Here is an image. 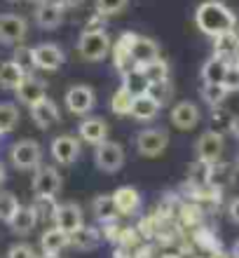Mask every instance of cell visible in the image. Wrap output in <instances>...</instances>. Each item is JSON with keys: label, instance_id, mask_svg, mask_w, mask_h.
Here are the masks:
<instances>
[{"label": "cell", "instance_id": "obj_1", "mask_svg": "<svg viewBox=\"0 0 239 258\" xmlns=\"http://www.w3.org/2000/svg\"><path fill=\"white\" fill-rule=\"evenodd\" d=\"M195 24H197V28L202 33L218 38V35L232 33L237 19H234L232 10L225 3H220V0H204L197 7V12H195Z\"/></svg>", "mask_w": 239, "mask_h": 258}, {"label": "cell", "instance_id": "obj_2", "mask_svg": "<svg viewBox=\"0 0 239 258\" xmlns=\"http://www.w3.org/2000/svg\"><path fill=\"white\" fill-rule=\"evenodd\" d=\"M110 35L106 31H82L77 40V54L85 61H103L110 54Z\"/></svg>", "mask_w": 239, "mask_h": 258}, {"label": "cell", "instance_id": "obj_3", "mask_svg": "<svg viewBox=\"0 0 239 258\" xmlns=\"http://www.w3.org/2000/svg\"><path fill=\"white\" fill-rule=\"evenodd\" d=\"M10 160H12L14 169L19 171H35L42 162V148L38 141H19L10 148Z\"/></svg>", "mask_w": 239, "mask_h": 258}, {"label": "cell", "instance_id": "obj_4", "mask_svg": "<svg viewBox=\"0 0 239 258\" xmlns=\"http://www.w3.org/2000/svg\"><path fill=\"white\" fill-rule=\"evenodd\" d=\"M49 153L52 157L56 160V164L61 167H70L80 160V153H82V146H80V139H75L73 134H61L52 139L49 143Z\"/></svg>", "mask_w": 239, "mask_h": 258}, {"label": "cell", "instance_id": "obj_5", "mask_svg": "<svg viewBox=\"0 0 239 258\" xmlns=\"http://www.w3.org/2000/svg\"><path fill=\"white\" fill-rule=\"evenodd\" d=\"M223 148H225V141H223V134L211 129V132H204V134L197 139L195 143V153H197V162L204 164H216L223 155Z\"/></svg>", "mask_w": 239, "mask_h": 258}, {"label": "cell", "instance_id": "obj_6", "mask_svg": "<svg viewBox=\"0 0 239 258\" xmlns=\"http://www.w3.org/2000/svg\"><path fill=\"white\" fill-rule=\"evenodd\" d=\"M167 146H169V134H167L164 129L150 127V129H143V132L136 134V150L143 157L162 155L164 150H167Z\"/></svg>", "mask_w": 239, "mask_h": 258}, {"label": "cell", "instance_id": "obj_7", "mask_svg": "<svg viewBox=\"0 0 239 258\" xmlns=\"http://www.w3.org/2000/svg\"><path fill=\"white\" fill-rule=\"evenodd\" d=\"M63 101H66L68 113H73V115H89L96 106V94L94 89L87 87V85H73L66 92Z\"/></svg>", "mask_w": 239, "mask_h": 258}, {"label": "cell", "instance_id": "obj_8", "mask_svg": "<svg viewBox=\"0 0 239 258\" xmlns=\"http://www.w3.org/2000/svg\"><path fill=\"white\" fill-rule=\"evenodd\" d=\"M94 162L101 171H120L124 164V148L117 141H103L101 146H96Z\"/></svg>", "mask_w": 239, "mask_h": 258}, {"label": "cell", "instance_id": "obj_9", "mask_svg": "<svg viewBox=\"0 0 239 258\" xmlns=\"http://www.w3.org/2000/svg\"><path fill=\"white\" fill-rule=\"evenodd\" d=\"M31 185H33L35 197H54L61 190V174L54 167H38Z\"/></svg>", "mask_w": 239, "mask_h": 258}, {"label": "cell", "instance_id": "obj_10", "mask_svg": "<svg viewBox=\"0 0 239 258\" xmlns=\"http://www.w3.org/2000/svg\"><path fill=\"white\" fill-rule=\"evenodd\" d=\"M14 94H17V101L24 103V106H35L38 101L42 99H47V82L40 80V78H35V75H26L21 85L14 89Z\"/></svg>", "mask_w": 239, "mask_h": 258}, {"label": "cell", "instance_id": "obj_11", "mask_svg": "<svg viewBox=\"0 0 239 258\" xmlns=\"http://www.w3.org/2000/svg\"><path fill=\"white\" fill-rule=\"evenodd\" d=\"M52 221H54V225L59 228V230L63 232H75L80 225H85V218H82V209L80 204L75 202H63V204H56V211L54 216H52Z\"/></svg>", "mask_w": 239, "mask_h": 258}, {"label": "cell", "instance_id": "obj_12", "mask_svg": "<svg viewBox=\"0 0 239 258\" xmlns=\"http://www.w3.org/2000/svg\"><path fill=\"white\" fill-rule=\"evenodd\" d=\"M33 54H35V68L40 71H59L66 61V54L63 49L54 42H45V45H38L33 47Z\"/></svg>", "mask_w": 239, "mask_h": 258}, {"label": "cell", "instance_id": "obj_13", "mask_svg": "<svg viewBox=\"0 0 239 258\" xmlns=\"http://www.w3.org/2000/svg\"><path fill=\"white\" fill-rule=\"evenodd\" d=\"M28 33V24L19 14H0V40L7 45L21 42Z\"/></svg>", "mask_w": 239, "mask_h": 258}, {"label": "cell", "instance_id": "obj_14", "mask_svg": "<svg viewBox=\"0 0 239 258\" xmlns=\"http://www.w3.org/2000/svg\"><path fill=\"white\" fill-rule=\"evenodd\" d=\"M77 136L89 146H101L108 141V122L103 117H85L77 127Z\"/></svg>", "mask_w": 239, "mask_h": 258}, {"label": "cell", "instance_id": "obj_15", "mask_svg": "<svg viewBox=\"0 0 239 258\" xmlns=\"http://www.w3.org/2000/svg\"><path fill=\"white\" fill-rule=\"evenodd\" d=\"M199 117H202V113H199V108L192 101H181L171 108V124L176 129H181V132L195 129L199 124Z\"/></svg>", "mask_w": 239, "mask_h": 258}, {"label": "cell", "instance_id": "obj_16", "mask_svg": "<svg viewBox=\"0 0 239 258\" xmlns=\"http://www.w3.org/2000/svg\"><path fill=\"white\" fill-rule=\"evenodd\" d=\"M160 45L155 40H150V38H145V35H136L134 38V42H131V61H134V66H145V63L155 61V59H160Z\"/></svg>", "mask_w": 239, "mask_h": 258}, {"label": "cell", "instance_id": "obj_17", "mask_svg": "<svg viewBox=\"0 0 239 258\" xmlns=\"http://www.w3.org/2000/svg\"><path fill=\"white\" fill-rule=\"evenodd\" d=\"M63 10L56 0H45V3H40L38 5V10H35V21H38V26L40 28H47V31H52V28H59L63 21Z\"/></svg>", "mask_w": 239, "mask_h": 258}, {"label": "cell", "instance_id": "obj_18", "mask_svg": "<svg viewBox=\"0 0 239 258\" xmlns=\"http://www.w3.org/2000/svg\"><path fill=\"white\" fill-rule=\"evenodd\" d=\"M134 38H136V33H122L113 45V63L120 71V75L134 68V61H131V42H134Z\"/></svg>", "mask_w": 239, "mask_h": 258}, {"label": "cell", "instance_id": "obj_19", "mask_svg": "<svg viewBox=\"0 0 239 258\" xmlns=\"http://www.w3.org/2000/svg\"><path fill=\"white\" fill-rule=\"evenodd\" d=\"M113 200H115L117 214L120 216H134L138 209H141V192L131 185H122L113 192Z\"/></svg>", "mask_w": 239, "mask_h": 258}, {"label": "cell", "instance_id": "obj_20", "mask_svg": "<svg viewBox=\"0 0 239 258\" xmlns=\"http://www.w3.org/2000/svg\"><path fill=\"white\" fill-rule=\"evenodd\" d=\"M31 120L40 129H49L52 124L61 120V113H59V108H56V103L52 99H42L35 106H31Z\"/></svg>", "mask_w": 239, "mask_h": 258}, {"label": "cell", "instance_id": "obj_21", "mask_svg": "<svg viewBox=\"0 0 239 258\" xmlns=\"http://www.w3.org/2000/svg\"><path fill=\"white\" fill-rule=\"evenodd\" d=\"M160 106L152 96L148 94H138L131 99V110H129V115L136 120V122H150V120H155V115L160 113Z\"/></svg>", "mask_w": 239, "mask_h": 258}, {"label": "cell", "instance_id": "obj_22", "mask_svg": "<svg viewBox=\"0 0 239 258\" xmlns=\"http://www.w3.org/2000/svg\"><path fill=\"white\" fill-rule=\"evenodd\" d=\"M68 246V232L59 230V228H47V230L40 235V249L42 256H59Z\"/></svg>", "mask_w": 239, "mask_h": 258}, {"label": "cell", "instance_id": "obj_23", "mask_svg": "<svg viewBox=\"0 0 239 258\" xmlns=\"http://www.w3.org/2000/svg\"><path fill=\"white\" fill-rule=\"evenodd\" d=\"M38 221H40V216H38V211L31 204V207H19V211L14 214V218L7 225L12 228L14 235H31L35 230Z\"/></svg>", "mask_w": 239, "mask_h": 258}, {"label": "cell", "instance_id": "obj_24", "mask_svg": "<svg viewBox=\"0 0 239 258\" xmlns=\"http://www.w3.org/2000/svg\"><path fill=\"white\" fill-rule=\"evenodd\" d=\"M96 244H99V230L89 225H80L75 232L68 235V246H73L75 251H92Z\"/></svg>", "mask_w": 239, "mask_h": 258}, {"label": "cell", "instance_id": "obj_25", "mask_svg": "<svg viewBox=\"0 0 239 258\" xmlns=\"http://www.w3.org/2000/svg\"><path fill=\"white\" fill-rule=\"evenodd\" d=\"M225 71H227V59L220 54H213L202 66V80H204V85H223Z\"/></svg>", "mask_w": 239, "mask_h": 258}, {"label": "cell", "instance_id": "obj_26", "mask_svg": "<svg viewBox=\"0 0 239 258\" xmlns=\"http://www.w3.org/2000/svg\"><path fill=\"white\" fill-rule=\"evenodd\" d=\"M92 209H94V216L99 218L101 223H113L115 216H120L113 195H96L94 202H92Z\"/></svg>", "mask_w": 239, "mask_h": 258}, {"label": "cell", "instance_id": "obj_27", "mask_svg": "<svg viewBox=\"0 0 239 258\" xmlns=\"http://www.w3.org/2000/svg\"><path fill=\"white\" fill-rule=\"evenodd\" d=\"M24 78H26V73H24L19 68V63H14L12 59L0 63V87L3 89H17Z\"/></svg>", "mask_w": 239, "mask_h": 258}, {"label": "cell", "instance_id": "obj_28", "mask_svg": "<svg viewBox=\"0 0 239 258\" xmlns=\"http://www.w3.org/2000/svg\"><path fill=\"white\" fill-rule=\"evenodd\" d=\"M120 87H124L131 96H138V94H145V92H148V80H145V75L141 73V68L134 66L131 71L122 73V85H120Z\"/></svg>", "mask_w": 239, "mask_h": 258}, {"label": "cell", "instance_id": "obj_29", "mask_svg": "<svg viewBox=\"0 0 239 258\" xmlns=\"http://www.w3.org/2000/svg\"><path fill=\"white\" fill-rule=\"evenodd\" d=\"M136 68H138V66H136ZM141 73L145 75L148 85H150V82L169 80V63H167L162 56H160V59H155V61H150V63H145V66H141Z\"/></svg>", "mask_w": 239, "mask_h": 258}, {"label": "cell", "instance_id": "obj_30", "mask_svg": "<svg viewBox=\"0 0 239 258\" xmlns=\"http://www.w3.org/2000/svg\"><path fill=\"white\" fill-rule=\"evenodd\" d=\"M19 122V108L14 103H0V136L10 134Z\"/></svg>", "mask_w": 239, "mask_h": 258}, {"label": "cell", "instance_id": "obj_31", "mask_svg": "<svg viewBox=\"0 0 239 258\" xmlns=\"http://www.w3.org/2000/svg\"><path fill=\"white\" fill-rule=\"evenodd\" d=\"M12 61L19 63V68H21V71H24L26 75H33V71H35V54H33V47L19 45V47L14 49Z\"/></svg>", "mask_w": 239, "mask_h": 258}, {"label": "cell", "instance_id": "obj_32", "mask_svg": "<svg viewBox=\"0 0 239 258\" xmlns=\"http://www.w3.org/2000/svg\"><path fill=\"white\" fill-rule=\"evenodd\" d=\"M19 200L12 195V192H7V190H0V221L3 223H10L14 218V214L19 211Z\"/></svg>", "mask_w": 239, "mask_h": 258}, {"label": "cell", "instance_id": "obj_33", "mask_svg": "<svg viewBox=\"0 0 239 258\" xmlns=\"http://www.w3.org/2000/svg\"><path fill=\"white\" fill-rule=\"evenodd\" d=\"M131 99H134V96H131L124 87H120L115 94L110 96V110H113L115 115H129V110H131Z\"/></svg>", "mask_w": 239, "mask_h": 258}, {"label": "cell", "instance_id": "obj_34", "mask_svg": "<svg viewBox=\"0 0 239 258\" xmlns=\"http://www.w3.org/2000/svg\"><path fill=\"white\" fill-rule=\"evenodd\" d=\"M129 5V0H96V14L108 19V17H115Z\"/></svg>", "mask_w": 239, "mask_h": 258}, {"label": "cell", "instance_id": "obj_35", "mask_svg": "<svg viewBox=\"0 0 239 258\" xmlns=\"http://www.w3.org/2000/svg\"><path fill=\"white\" fill-rule=\"evenodd\" d=\"M148 96H152L155 101L160 103V106H164V103L171 99V94H174V89H171L169 80H162V82H150L148 85V92H145Z\"/></svg>", "mask_w": 239, "mask_h": 258}, {"label": "cell", "instance_id": "obj_36", "mask_svg": "<svg viewBox=\"0 0 239 258\" xmlns=\"http://www.w3.org/2000/svg\"><path fill=\"white\" fill-rule=\"evenodd\" d=\"M230 94L223 85H204L202 87V99L206 103H211V106H220V103L225 101V96Z\"/></svg>", "mask_w": 239, "mask_h": 258}, {"label": "cell", "instance_id": "obj_37", "mask_svg": "<svg viewBox=\"0 0 239 258\" xmlns=\"http://www.w3.org/2000/svg\"><path fill=\"white\" fill-rule=\"evenodd\" d=\"M33 209L38 211V216H54V211H56V202H54V197H35V204H33Z\"/></svg>", "mask_w": 239, "mask_h": 258}, {"label": "cell", "instance_id": "obj_38", "mask_svg": "<svg viewBox=\"0 0 239 258\" xmlns=\"http://www.w3.org/2000/svg\"><path fill=\"white\" fill-rule=\"evenodd\" d=\"M223 87L227 92H237L239 89V63H227L225 78H223Z\"/></svg>", "mask_w": 239, "mask_h": 258}, {"label": "cell", "instance_id": "obj_39", "mask_svg": "<svg viewBox=\"0 0 239 258\" xmlns=\"http://www.w3.org/2000/svg\"><path fill=\"white\" fill-rule=\"evenodd\" d=\"M7 258H38V253H35V249L31 244H12L10 249H7Z\"/></svg>", "mask_w": 239, "mask_h": 258}, {"label": "cell", "instance_id": "obj_40", "mask_svg": "<svg viewBox=\"0 0 239 258\" xmlns=\"http://www.w3.org/2000/svg\"><path fill=\"white\" fill-rule=\"evenodd\" d=\"M227 214H230V218H232V223L239 225V197H234L232 202H230V209H227Z\"/></svg>", "mask_w": 239, "mask_h": 258}, {"label": "cell", "instance_id": "obj_41", "mask_svg": "<svg viewBox=\"0 0 239 258\" xmlns=\"http://www.w3.org/2000/svg\"><path fill=\"white\" fill-rule=\"evenodd\" d=\"M59 5L63 7V10H75V7H80L85 0H56Z\"/></svg>", "mask_w": 239, "mask_h": 258}, {"label": "cell", "instance_id": "obj_42", "mask_svg": "<svg viewBox=\"0 0 239 258\" xmlns=\"http://www.w3.org/2000/svg\"><path fill=\"white\" fill-rule=\"evenodd\" d=\"M230 132H232V134L239 139V115L232 117V122H230Z\"/></svg>", "mask_w": 239, "mask_h": 258}, {"label": "cell", "instance_id": "obj_43", "mask_svg": "<svg viewBox=\"0 0 239 258\" xmlns=\"http://www.w3.org/2000/svg\"><path fill=\"white\" fill-rule=\"evenodd\" d=\"M232 258H239V239L232 244Z\"/></svg>", "mask_w": 239, "mask_h": 258}, {"label": "cell", "instance_id": "obj_44", "mask_svg": "<svg viewBox=\"0 0 239 258\" xmlns=\"http://www.w3.org/2000/svg\"><path fill=\"white\" fill-rule=\"evenodd\" d=\"M5 181V169H3V164H0V183Z\"/></svg>", "mask_w": 239, "mask_h": 258}, {"label": "cell", "instance_id": "obj_45", "mask_svg": "<svg viewBox=\"0 0 239 258\" xmlns=\"http://www.w3.org/2000/svg\"><path fill=\"white\" fill-rule=\"evenodd\" d=\"M38 258H59V256H38Z\"/></svg>", "mask_w": 239, "mask_h": 258}, {"label": "cell", "instance_id": "obj_46", "mask_svg": "<svg viewBox=\"0 0 239 258\" xmlns=\"http://www.w3.org/2000/svg\"><path fill=\"white\" fill-rule=\"evenodd\" d=\"M31 3H38V5H40V3H45V0H31Z\"/></svg>", "mask_w": 239, "mask_h": 258}, {"label": "cell", "instance_id": "obj_47", "mask_svg": "<svg viewBox=\"0 0 239 258\" xmlns=\"http://www.w3.org/2000/svg\"><path fill=\"white\" fill-rule=\"evenodd\" d=\"M234 63H239V47H237V61H234Z\"/></svg>", "mask_w": 239, "mask_h": 258}, {"label": "cell", "instance_id": "obj_48", "mask_svg": "<svg viewBox=\"0 0 239 258\" xmlns=\"http://www.w3.org/2000/svg\"><path fill=\"white\" fill-rule=\"evenodd\" d=\"M237 171H239V155H237Z\"/></svg>", "mask_w": 239, "mask_h": 258}, {"label": "cell", "instance_id": "obj_49", "mask_svg": "<svg viewBox=\"0 0 239 258\" xmlns=\"http://www.w3.org/2000/svg\"><path fill=\"white\" fill-rule=\"evenodd\" d=\"M10 3H17V0H10Z\"/></svg>", "mask_w": 239, "mask_h": 258}]
</instances>
